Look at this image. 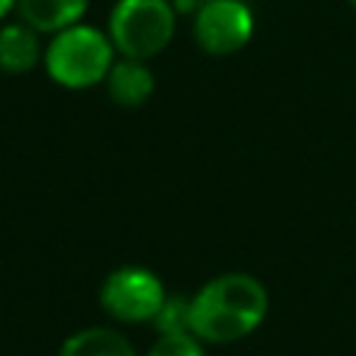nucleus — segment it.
Masks as SVG:
<instances>
[{
  "mask_svg": "<svg viewBox=\"0 0 356 356\" xmlns=\"http://www.w3.org/2000/svg\"><path fill=\"white\" fill-rule=\"evenodd\" d=\"M192 334L206 345H228L250 337L267 317V286L250 273L209 278L192 298Z\"/></svg>",
  "mask_w": 356,
  "mask_h": 356,
  "instance_id": "f257e3e1",
  "label": "nucleus"
},
{
  "mask_svg": "<svg viewBox=\"0 0 356 356\" xmlns=\"http://www.w3.org/2000/svg\"><path fill=\"white\" fill-rule=\"evenodd\" d=\"M114 56L117 50L106 31L78 22L53 33L44 44L42 64L53 83L64 89H92L106 81Z\"/></svg>",
  "mask_w": 356,
  "mask_h": 356,
  "instance_id": "f03ea898",
  "label": "nucleus"
},
{
  "mask_svg": "<svg viewBox=\"0 0 356 356\" xmlns=\"http://www.w3.org/2000/svg\"><path fill=\"white\" fill-rule=\"evenodd\" d=\"M178 8L170 0H117L108 14V39L125 58L147 61L175 36Z\"/></svg>",
  "mask_w": 356,
  "mask_h": 356,
  "instance_id": "7ed1b4c3",
  "label": "nucleus"
},
{
  "mask_svg": "<svg viewBox=\"0 0 356 356\" xmlns=\"http://www.w3.org/2000/svg\"><path fill=\"white\" fill-rule=\"evenodd\" d=\"M164 300L167 289L161 278L136 264L111 270L100 286V306L117 323H153Z\"/></svg>",
  "mask_w": 356,
  "mask_h": 356,
  "instance_id": "20e7f679",
  "label": "nucleus"
},
{
  "mask_svg": "<svg viewBox=\"0 0 356 356\" xmlns=\"http://www.w3.org/2000/svg\"><path fill=\"white\" fill-rule=\"evenodd\" d=\"M253 11L245 0H200L192 33L206 56H234L253 36Z\"/></svg>",
  "mask_w": 356,
  "mask_h": 356,
  "instance_id": "39448f33",
  "label": "nucleus"
},
{
  "mask_svg": "<svg viewBox=\"0 0 356 356\" xmlns=\"http://www.w3.org/2000/svg\"><path fill=\"white\" fill-rule=\"evenodd\" d=\"M103 83H106V92H108L111 103L122 106V108H139L156 92V78H153L147 61L125 58V56L120 61L114 58Z\"/></svg>",
  "mask_w": 356,
  "mask_h": 356,
  "instance_id": "423d86ee",
  "label": "nucleus"
},
{
  "mask_svg": "<svg viewBox=\"0 0 356 356\" xmlns=\"http://www.w3.org/2000/svg\"><path fill=\"white\" fill-rule=\"evenodd\" d=\"M44 56L39 42V31L28 22H6L0 25V72L6 75H25L31 72Z\"/></svg>",
  "mask_w": 356,
  "mask_h": 356,
  "instance_id": "0eeeda50",
  "label": "nucleus"
},
{
  "mask_svg": "<svg viewBox=\"0 0 356 356\" xmlns=\"http://www.w3.org/2000/svg\"><path fill=\"white\" fill-rule=\"evenodd\" d=\"M89 8V0H17L19 19L39 33H58L78 25Z\"/></svg>",
  "mask_w": 356,
  "mask_h": 356,
  "instance_id": "6e6552de",
  "label": "nucleus"
},
{
  "mask_svg": "<svg viewBox=\"0 0 356 356\" xmlns=\"http://www.w3.org/2000/svg\"><path fill=\"white\" fill-rule=\"evenodd\" d=\"M56 356H139V353L117 328L92 325L70 334Z\"/></svg>",
  "mask_w": 356,
  "mask_h": 356,
  "instance_id": "1a4fd4ad",
  "label": "nucleus"
},
{
  "mask_svg": "<svg viewBox=\"0 0 356 356\" xmlns=\"http://www.w3.org/2000/svg\"><path fill=\"white\" fill-rule=\"evenodd\" d=\"M153 325L159 334H192V309L189 298L184 295H167L159 314L153 317Z\"/></svg>",
  "mask_w": 356,
  "mask_h": 356,
  "instance_id": "9d476101",
  "label": "nucleus"
},
{
  "mask_svg": "<svg viewBox=\"0 0 356 356\" xmlns=\"http://www.w3.org/2000/svg\"><path fill=\"white\" fill-rule=\"evenodd\" d=\"M145 356H206V342L195 334H159Z\"/></svg>",
  "mask_w": 356,
  "mask_h": 356,
  "instance_id": "9b49d317",
  "label": "nucleus"
},
{
  "mask_svg": "<svg viewBox=\"0 0 356 356\" xmlns=\"http://www.w3.org/2000/svg\"><path fill=\"white\" fill-rule=\"evenodd\" d=\"M178 11H195L197 6H200V0H170Z\"/></svg>",
  "mask_w": 356,
  "mask_h": 356,
  "instance_id": "f8f14e48",
  "label": "nucleus"
},
{
  "mask_svg": "<svg viewBox=\"0 0 356 356\" xmlns=\"http://www.w3.org/2000/svg\"><path fill=\"white\" fill-rule=\"evenodd\" d=\"M11 8H17V0H0V22L8 17Z\"/></svg>",
  "mask_w": 356,
  "mask_h": 356,
  "instance_id": "ddd939ff",
  "label": "nucleus"
},
{
  "mask_svg": "<svg viewBox=\"0 0 356 356\" xmlns=\"http://www.w3.org/2000/svg\"><path fill=\"white\" fill-rule=\"evenodd\" d=\"M348 6H350V8H353V11H356V0H348Z\"/></svg>",
  "mask_w": 356,
  "mask_h": 356,
  "instance_id": "4468645a",
  "label": "nucleus"
}]
</instances>
